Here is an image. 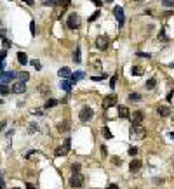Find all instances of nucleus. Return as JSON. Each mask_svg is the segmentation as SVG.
Here are the masks:
<instances>
[{"mask_svg": "<svg viewBox=\"0 0 174 189\" xmlns=\"http://www.w3.org/2000/svg\"><path fill=\"white\" fill-rule=\"evenodd\" d=\"M72 172L73 174H78V172H80V163H73L72 165Z\"/></svg>", "mask_w": 174, "mask_h": 189, "instance_id": "nucleus-31", "label": "nucleus"}, {"mask_svg": "<svg viewBox=\"0 0 174 189\" xmlns=\"http://www.w3.org/2000/svg\"><path fill=\"white\" fill-rule=\"evenodd\" d=\"M70 78H72V83H73V82H78V80L84 78V73H82V71H78V73H73Z\"/></svg>", "mask_w": 174, "mask_h": 189, "instance_id": "nucleus-18", "label": "nucleus"}, {"mask_svg": "<svg viewBox=\"0 0 174 189\" xmlns=\"http://www.w3.org/2000/svg\"><path fill=\"white\" fill-rule=\"evenodd\" d=\"M169 137H171V139L174 140V132H171V134H169Z\"/></svg>", "mask_w": 174, "mask_h": 189, "instance_id": "nucleus-53", "label": "nucleus"}, {"mask_svg": "<svg viewBox=\"0 0 174 189\" xmlns=\"http://www.w3.org/2000/svg\"><path fill=\"white\" fill-rule=\"evenodd\" d=\"M117 104V96H106L104 97V101H103V110H108V108H112V106H115Z\"/></svg>", "mask_w": 174, "mask_h": 189, "instance_id": "nucleus-8", "label": "nucleus"}, {"mask_svg": "<svg viewBox=\"0 0 174 189\" xmlns=\"http://www.w3.org/2000/svg\"><path fill=\"white\" fill-rule=\"evenodd\" d=\"M9 92H10V89L7 85H0V96H7Z\"/></svg>", "mask_w": 174, "mask_h": 189, "instance_id": "nucleus-25", "label": "nucleus"}, {"mask_svg": "<svg viewBox=\"0 0 174 189\" xmlns=\"http://www.w3.org/2000/svg\"><path fill=\"white\" fill-rule=\"evenodd\" d=\"M2 45H4V49H10V45H12V42H10L7 37H2Z\"/></svg>", "mask_w": 174, "mask_h": 189, "instance_id": "nucleus-20", "label": "nucleus"}, {"mask_svg": "<svg viewBox=\"0 0 174 189\" xmlns=\"http://www.w3.org/2000/svg\"><path fill=\"white\" fill-rule=\"evenodd\" d=\"M59 87H61L64 92H70V90H72V82H70V80H63L61 83H59Z\"/></svg>", "mask_w": 174, "mask_h": 189, "instance_id": "nucleus-13", "label": "nucleus"}, {"mask_svg": "<svg viewBox=\"0 0 174 189\" xmlns=\"http://www.w3.org/2000/svg\"><path fill=\"white\" fill-rule=\"evenodd\" d=\"M129 99L134 101V102H139V101H141V96H139L138 92H131V94H129Z\"/></svg>", "mask_w": 174, "mask_h": 189, "instance_id": "nucleus-19", "label": "nucleus"}, {"mask_svg": "<svg viewBox=\"0 0 174 189\" xmlns=\"http://www.w3.org/2000/svg\"><path fill=\"white\" fill-rule=\"evenodd\" d=\"M155 85H157V82H155V78H150L148 82H146V89H148V90L155 89Z\"/></svg>", "mask_w": 174, "mask_h": 189, "instance_id": "nucleus-21", "label": "nucleus"}, {"mask_svg": "<svg viewBox=\"0 0 174 189\" xmlns=\"http://www.w3.org/2000/svg\"><path fill=\"white\" fill-rule=\"evenodd\" d=\"M58 129H59V132H66V130L70 129V127H68V121H61V123L58 125Z\"/></svg>", "mask_w": 174, "mask_h": 189, "instance_id": "nucleus-22", "label": "nucleus"}, {"mask_svg": "<svg viewBox=\"0 0 174 189\" xmlns=\"http://www.w3.org/2000/svg\"><path fill=\"white\" fill-rule=\"evenodd\" d=\"M115 85H117V75H113L112 80H110V87H112V89H115Z\"/></svg>", "mask_w": 174, "mask_h": 189, "instance_id": "nucleus-38", "label": "nucleus"}, {"mask_svg": "<svg viewBox=\"0 0 174 189\" xmlns=\"http://www.w3.org/2000/svg\"><path fill=\"white\" fill-rule=\"evenodd\" d=\"M58 75L61 78H68V76H72V71H70V68H61V70L58 71Z\"/></svg>", "mask_w": 174, "mask_h": 189, "instance_id": "nucleus-14", "label": "nucleus"}, {"mask_svg": "<svg viewBox=\"0 0 174 189\" xmlns=\"http://www.w3.org/2000/svg\"><path fill=\"white\" fill-rule=\"evenodd\" d=\"M16 76H18V80H19V82H23V83H26V82L30 80V73L23 71V73H19V75H16Z\"/></svg>", "mask_w": 174, "mask_h": 189, "instance_id": "nucleus-16", "label": "nucleus"}, {"mask_svg": "<svg viewBox=\"0 0 174 189\" xmlns=\"http://www.w3.org/2000/svg\"><path fill=\"white\" fill-rule=\"evenodd\" d=\"M103 135H104V137H106V139H112L113 135H112V132H110V129H108V127H103Z\"/></svg>", "mask_w": 174, "mask_h": 189, "instance_id": "nucleus-23", "label": "nucleus"}, {"mask_svg": "<svg viewBox=\"0 0 174 189\" xmlns=\"http://www.w3.org/2000/svg\"><path fill=\"white\" fill-rule=\"evenodd\" d=\"M84 184V177L80 175V174H73V177L70 179V186L72 188H82Z\"/></svg>", "mask_w": 174, "mask_h": 189, "instance_id": "nucleus-6", "label": "nucleus"}, {"mask_svg": "<svg viewBox=\"0 0 174 189\" xmlns=\"http://www.w3.org/2000/svg\"><path fill=\"white\" fill-rule=\"evenodd\" d=\"M30 31H31V35H35V33H37V24H35V21H31V23H30Z\"/></svg>", "mask_w": 174, "mask_h": 189, "instance_id": "nucleus-35", "label": "nucleus"}, {"mask_svg": "<svg viewBox=\"0 0 174 189\" xmlns=\"http://www.w3.org/2000/svg\"><path fill=\"white\" fill-rule=\"evenodd\" d=\"M108 189H118V186H117V184H110V186H108Z\"/></svg>", "mask_w": 174, "mask_h": 189, "instance_id": "nucleus-52", "label": "nucleus"}, {"mask_svg": "<svg viewBox=\"0 0 174 189\" xmlns=\"http://www.w3.org/2000/svg\"><path fill=\"white\" fill-rule=\"evenodd\" d=\"M23 2H24V4H28V5H33V4H35V0H23Z\"/></svg>", "mask_w": 174, "mask_h": 189, "instance_id": "nucleus-50", "label": "nucleus"}, {"mask_svg": "<svg viewBox=\"0 0 174 189\" xmlns=\"http://www.w3.org/2000/svg\"><path fill=\"white\" fill-rule=\"evenodd\" d=\"M158 40H162V42H167V37H165V28H160V33H158Z\"/></svg>", "mask_w": 174, "mask_h": 189, "instance_id": "nucleus-27", "label": "nucleus"}, {"mask_svg": "<svg viewBox=\"0 0 174 189\" xmlns=\"http://www.w3.org/2000/svg\"><path fill=\"white\" fill-rule=\"evenodd\" d=\"M91 2L96 5V7H101V5H103V0H91Z\"/></svg>", "mask_w": 174, "mask_h": 189, "instance_id": "nucleus-43", "label": "nucleus"}, {"mask_svg": "<svg viewBox=\"0 0 174 189\" xmlns=\"http://www.w3.org/2000/svg\"><path fill=\"white\" fill-rule=\"evenodd\" d=\"M14 189H18V188H14Z\"/></svg>", "mask_w": 174, "mask_h": 189, "instance_id": "nucleus-56", "label": "nucleus"}, {"mask_svg": "<svg viewBox=\"0 0 174 189\" xmlns=\"http://www.w3.org/2000/svg\"><path fill=\"white\" fill-rule=\"evenodd\" d=\"M44 5H56V0H42Z\"/></svg>", "mask_w": 174, "mask_h": 189, "instance_id": "nucleus-40", "label": "nucleus"}, {"mask_svg": "<svg viewBox=\"0 0 174 189\" xmlns=\"http://www.w3.org/2000/svg\"><path fill=\"white\" fill-rule=\"evenodd\" d=\"M24 90H26V83H23V82H18V83L12 85V92L14 94H23Z\"/></svg>", "mask_w": 174, "mask_h": 189, "instance_id": "nucleus-10", "label": "nucleus"}, {"mask_svg": "<svg viewBox=\"0 0 174 189\" xmlns=\"http://www.w3.org/2000/svg\"><path fill=\"white\" fill-rule=\"evenodd\" d=\"M33 115H44V111H42V110H35V111H33Z\"/></svg>", "mask_w": 174, "mask_h": 189, "instance_id": "nucleus-51", "label": "nucleus"}, {"mask_svg": "<svg viewBox=\"0 0 174 189\" xmlns=\"http://www.w3.org/2000/svg\"><path fill=\"white\" fill-rule=\"evenodd\" d=\"M56 4H59L61 7H68L70 5V0H56Z\"/></svg>", "mask_w": 174, "mask_h": 189, "instance_id": "nucleus-33", "label": "nucleus"}, {"mask_svg": "<svg viewBox=\"0 0 174 189\" xmlns=\"http://www.w3.org/2000/svg\"><path fill=\"white\" fill-rule=\"evenodd\" d=\"M101 154H103V156H106V154H108V148H106V146H101Z\"/></svg>", "mask_w": 174, "mask_h": 189, "instance_id": "nucleus-45", "label": "nucleus"}, {"mask_svg": "<svg viewBox=\"0 0 174 189\" xmlns=\"http://www.w3.org/2000/svg\"><path fill=\"white\" fill-rule=\"evenodd\" d=\"M129 154H131V156H136V154H138V148H136V146L129 148Z\"/></svg>", "mask_w": 174, "mask_h": 189, "instance_id": "nucleus-39", "label": "nucleus"}, {"mask_svg": "<svg viewBox=\"0 0 174 189\" xmlns=\"http://www.w3.org/2000/svg\"><path fill=\"white\" fill-rule=\"evenodd\" d=\"M157 113H158L160 116H169V115H171V108H169V106H160V108L157 110Z\"/></svg>", "mask_w": 174, "mask_h": 189, "instance_id": "nucleus-12", "label": "nucleus"}, {"mask_svg": "<svg viewBox=\"0 0 174 189\" xmlns=\"http://www.w3.org/2000/svg\"><path fill=\"white\" fill-rule=\"evenodd\" d=\"M118 116L120 118H129V110L125 106H118Z\"/></svg>", "mask_w": 174, "mask_h": 189, "instance_id": "nucleus-15", "label": "nucleus"}, {"mask_svg": "<svg viewBox=\"0 0 174 189\" xmlns=\"http://www.w3.org/2000/svg\"><path fill=\"white\" fill-rule=\"evenodd\" d=\"M5 125H7V121H0V130L5 129Z\"/></svg>", "mask_w": 174, "mask_h": 189, "instance_id": "nucleus-49", "label": "nucleus"}, {"mask_svg": "<svg viewBox=\"0 0 174 189\" xmlns=\"http://www.w3.org/2000/svg\"><path fill=\"white\" fill-rule=\"evenodd\" d=\"M66 153H68V151L64 149V148H58V149L54 151V154H56V156H63V154H66Z\"/></svg>", "mask_w": 174, "mask_h": 189, "instance_id": "nucleus-29", "label": "nucleus"}, {"mask_svg": "<svg viewBox=\"0 0 174 189\" xmlns=\"http://www.w3.org/2000/svg\"><path fill=\"white\" fill-rule=\"evenodd\" d=\"M40 92L44 94V96H47V97L51 96V89H49V87H45V85H42V87H40Z\"/></svg>", "mask_w": 174, "mask_h": 189, "instance_id": "nucleus-26", "label": "nucleus"}, {"mask_svg": "<svg viewBox=\"0 0 174 189\" xmlns=\"http://www.w3.org/2000/svg\"><path fill=\"white\" fill-rule=\"evenodd\" d=\"M103 2H106V4H112L113 0H103Z\"/></svg>", "mask_w": 174, "mask_h": 189, "instance_id": "nucleus-54", "label": "nucleus"}, {"mask_svg": "<svg viewBox=\"0 0 174 189\" xmlns=\"http://www.w3.org/2000/svg\"><path fill=\"white\" fill-rule=\"evenodd\" d=\"M92 80L94 82H101V80H104V76H92Z\"/></svg>", "mask_w": 174, "mask_h": 189, "instance_id": "nucleus-47", "label": "nucleus"}, {"mask_svg": "<svg viewBox=\"0 0 174 189\" xmlns=\"http://www.w3.org/2000/svg\"><path fill=\"white\" fill-rule=\"evenodd\" d=\"M18 61H19V64H28V57H26V54L24 52H18Z\"/></svg>", "mask_w": 174, "mask_h": 189, "instance_id": "nucleus-17", "label": "nucleus"}, {"mask_svg": "<svg viewBox=\"0 0 174 189\" xmlns=\"http://www.w3.org/2000/svg\"><path fill=\"white\" fill-rule=\"evenodd\" d=\"M58 104V101L56 99H47V102H45V108H54Z\"/></svg>", "mask_w": 174, "mask_h": 189, "instance_id": "nucleus-28", "label": "nucleus"}, {"mask_svg": "<svg viewBox=\"0 0 174 189\" xmlns=\"http://www.w3.org/2000/svg\"><path fill=\"white\" fill-rule=\"evenodd\" d=\"M92 116H94V111H92V108H89V106L82 108L80 115H78V118L82 120V121H89V120H91Z\"/></svg>", "mask_w": 174, "mask_h": 189, "instance_id": "nucleus-4", "label": "nucleus"}, {"mask_svg": "<svg viewBox=\"0 0 174 189\" xmlns=\"http://www.w3.org/2000/svg\"><path fill=\"white\" fill-rule=\"evenodd\" d=\"M134 2H143V0H134Z\"/></svg>", "mask_w": 174, "mask_h": 189, "instance_id": "nucleus-55", "label": "nucleus"}, {"mask_svg": "<svg viewBox=\"0 0 174 189\" xmlns=\"http://www.w3.org/2000/svg\"><path fill=\"white\" fill-rule=\"evenodd\" d=\"M164 7H174V0H162Z\"/></svg>", "mask_w": 174, "mask_h": 189, "instance_id": "nucleus-30", "label": "nucleus"}, {"mask_svg": "<svg viewBox=\"0 0 174 189\" xmlns=\"http://www.w3.org/2000/svg\"><path fill=\"white\" fill-rule=\"evenodd\" d=\"M0 189H5V182H4V174H0Z\"/></svg>", "mask_w": 174, "mask_h": 189, "instance_id": "nucleus-42", "label": "nucleus"}, {"mask_svg": "<svg viewBox=\"0 0 174 189\" xmlns=\"http://www.w3.org/2000/svg\"><path fill=\"white\" fill-rule=\"evenodd\" d=\"M64 149L70 151V139H64Z\"/></svg>", "mask_w": 174, "mask_h": 189, "instance_id": "nucleus-46", "label": "nucleus"}, {"mask_svg": "<svg viewBox=\"0 0 174 189\" xmlns=\"http://www.w3.org/2000/svg\"><path fill=\"white\" fill-rule=\"evenodd\" d=\"M26 189H37V188H35L31 182H26Z\"/></svg>", "mask_w": 174, "mask_h": 189, "instance_id": "nucleus-48", "label": "nucleus"}, {"mask_svg": "<svg viewBox=\"0 0 174 189\" xmlns=\"http://www.w3.org/2000/svg\"><path fill=\"white\" fill-rule=\"evenodd\" d=\"M138 56H139V57H146V59H150V57H152L148 52H138Z\"/></svg>", "mask_w": 174, "mask_h": 189, "instance_id": "nucleus-41", "label": "nucleus"}, {"mask_svg": "<svg viewBox=\"0 0 174 189\" xmlns=\"http://www.w3.org/2000/svg\"><path fill=\"white\" fill-rule=\"evenodd\" d=\"M131 73H133V75H138V76H139V75H143V71H141V68H138V66H134L133 70H131Z\"/></svg>", "mask_w": 174, "mask_h": 189, "instance_id": "nucleus-32", "label": "nucleus"}, {"mask_svg": "<svg viewBox=\"0 0 174 189\" xmlns=\"http://www.w3.org/2000/svg\"><path fill=\"white\" fill-rule=\"evenodd\" d=\"M141 167H143V161L141 160H134V161H131V165H129V170L131 172H138Z\"/></svg>", "mask_w": 174, "mask_h": 189, "instance_id": "nucleus-11", "label": "nucleus"}, {"mask_svg": "<svg viewBox=\"0 0 174 189\" xmlns=\"http://www.w3.org/2000/svg\"><path fill=\"white\" fill-rule=\"evenodd\" d=\"M113 14H115V18H117V21H118V24L124 26V23H125V16H124V9H122V7H120V5H117V7L113 9Z\"/></svg>", "mask_w": 174, "mask_h": 189, "instance_id": "nucleus-5", "label": "nucleus"}, {"mask_svg": "<svg viewBox=\"0 0 174 189\" xmlns=\"http://www.w3.org/2000/svg\"><path fill=\"white\" fill-rule=\"evenodd\" d=\"M66 24H68V28H72V30L78 28V26H80V18H78V14H70L68 19H66Z\"/></svg>", "mask_w": 174, "mask_h": 189, "instance_id": "nucleus-2", "label": "nucleus"}, {"mask_svg": "<svg viewBox=\"0 0 174 189\" xmlns=\"http://www.w3.org/2000/svg\"><path fill=\"white\" fill-rule=\"evenodd\" d=\"M99 14H101V12H99V10H96V12L92 14L91 18H89V23H91V21H96V19H98V18H99Z\"/></svg>", "mask_w": 174, "mask_h": 189, "instance_id": "nucleus-37", "label": "nucleus"}, {"mask_svg": "<svg viewBox=\"0 0 174 189\" xmlns=\"http://www.w3.org/2000/svg\"><path fill=\"white\" fill-rule=\"evenodd\" d=\"M112 161H113V165H120V163H122V160L117 158V156H115V158H112Z\"/></svg>", "mask_w": 174, "mask_h": 189, "instance_id": "nucleus-44", "label": "nucleus"}, {"mask_svg": "<svg viewBox=\"0 0 174 189\" xmlns=\"http://www.w3.org/2000/svg\"><path fill=\"white\" fill-rule=\"evenodd\" d=\"M12 78H16V73H12V71H0V85H7Z\"/></svg>", "mask_w": 174, "mask_h": 189, "instance_id": "nucleus-3", "label": "nucleus"}, {"mask_svg": "<svg viewBox=\"0 0 174 189\" xmlns=\"http://www.w3.org/2000/svg\"><path fill=\"white\" fill-rule=\"evenodd\" d=\"M143 118H144L143 111H134V113H133V127L141 125V123H143Z\"/></svg>", "mask_w": 174, "mask_h": 189, "instance_id": "nucleus-9", "label": "nucleus"}, {"mask_svg": "<svg viewBox=\"0 0 174 189\" xmlns=\"http://www.w3.org/2000/svg\"><path fill=\"white\" fill-rule=\"evenodd\" d=\"M131 134H133V137L141 140V139H144V135H146V130H144L143 125H136V127L131 129Z\"/></svg>", "mask_w": 174, "mask_h": 189, "instance_id": "nucleus-1", "label": "nucleus"}, {"mask_svg": "<svg viewBox=\"0 0 174 189\" xmlns=\"http://www.w3.org/2000/svg\"><path fill=\"white\" fill-rule=\"evenodd\" d=\"M108 43H110L108 37H103V35H99V37L96 38V47H98L99 50H104L106 47H108Z\"/></svg>", "mask_w": 174, "mask_h": 189, "instance_id": "nucleus-7", "label": "nucleus"}, {"mask_svg": "<svg viewBox=\"0 0 174 189\" xmlns=\"http://www.w3.org/2000/svg\"><path fill=\"white\" fill-rule=\"evenodd\" d=\"M37 130H39V123H30L28 132H37Z\"/></svg>", "mask_w": 174, "mask_h": 189, "instance_id": "nucleus-34", "label": "nucleus"}, {"mask_svg": "<svg viewBox=\"0 0 174 189\" xmlns=\"http://www.w3.org/2000/svg\"><path fill=\"white\" fill-rule=\"evenodd\" d=\"M31 66H33L35 70H42V64H40V61H31Z\"/></svg>", "mask_w": 174, "mask_h": 189, "instance_id": "nucleus-36", "label": "nucleus"}, {"mask_svg": "<svg viewBox=\"0 0 174 189\" xmlns=\"http://www.w3.org/2000/svg\"><path fill=\"white\" fill-rule=\"evenodd\" d=\"M73 61H75V63H77V64H78V63H80V49H78V47H77V50H75V54H73Z\"/></svg>", "mask_w": 174, "mask_h": 189, "instance_id": "nucleus-24", "label": "nucleus"}]
</instances>
